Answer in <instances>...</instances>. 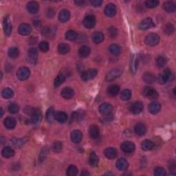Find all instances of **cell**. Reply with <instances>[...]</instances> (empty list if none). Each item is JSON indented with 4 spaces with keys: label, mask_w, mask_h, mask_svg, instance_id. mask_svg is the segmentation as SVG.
Instances as JSON below:
<instances>
[{
    "label": "cell",
    "mask_w": 176,
    "mask_h": 176,
    "mask_svg": "<svg viewBox=\"0 0 176 176\" xmlns=\"http://www.w3.org/2000/svg\"><path fill=\"white\" fill-rule=\"evenodd\" d=\"M164 8L167 13H173L175 10V5L174 2H167L164 4Z\"/></svg>",
    "instance_id": "cell-43"
},
{
    "label": "cell",
    "mask_w": 176,
    "mask_h": 176,
    "mask_svg": "<svg viewBox=\"0 0 176 176\" xmlns=\"http://www.w3.org/2000/svg\"><path fill=\"white\" fill-rule=\"evenodd\" d=\"M90 135L92 138L96 139L100 136V130L96 125H92L90 128Z\"/></svg>",
    "instance_id": "cell-30"
},
{
    "label": "cell",
    "mask_w": 176,
    "mask_h": 176,
    "mask_svg": "<svg viewBox=\"0 0 176 176\" xmlns=\"http://www.w3.org/2000/svg\"><path fill=\"white\" fill-rule=\"evenodd\" d=\"M155 27V23L151 18H146L145 19L140 22L139 25V28L141 30H148L149 28Z\"/></svg>",
    "instance_id": "cell-12"
},
{
    "label": "cell",
    "mask_w": 176,
    "mask_h": 176,
    "mask_svg": "<svg viewBox=\"0 0 176 176\" xmlns=\"http://www.w3.org/2000/svg\"><path fill=\"white\" fill-rule=\"evenodd\" d=\"M160 38L159 35L155 34V33H149V34L146 35L145 37V43L146 45L150 46H157L160 42Z\"/></svg>",
    "instance_id": "cell-1"
},
{
    "label": "cell",
    "mask_w": 176,
    "mask_h": 176,
    "mask_svg": "<svg viewBox=\"0 0 176 176\" xmlns=\"http://www.w3.org/2000/svg\"><path fill=\"white\" fill-rule=\"evenodd\" d=\"M92 38L93 42L98 44L101 43L104 40V35L101 32H95V33H93Z\"/></svg>",
    "instance_id": "cell-34"
},
{
    "label": "cell",
    "mask_w": 176,
    "mask_h": 176,
    "mask_svg": "<svg viewBox=\"0 0 176 176\" xmlns=\"http://www.w3.org/2000/svg\"><path fill=\"white\" fill-rule=\"evenodd\" d=\"M85 1H82V0H78V1H75V4L77 6H83L84 4Z\"/></svg>",
    "instance_id": "cell-56"
},
{
    "label": "cell",
    "mask_w": 176,
    "mask_h": 176,
    "mask_svg": "<svg viewBox=\"0 0 176 176\" xmlns=\"http://www.w3.org/2000/svg\"><path fill=\"white\" fill-rule=\"evenodd\" d=\"M98 74V71L96 69H90L83 72L81 74L82 80L84 81H90L94 78Z\"/></svg>",
    "instance_id": "cell-4"
},
{
    "label": "cell",
    "mask_w": 176,
    "mask_h": 176,
    "mask_svg": "<svg viewBox=\"0 0 176 176\" xmlns=\"http://www.w3.org/2000/svg\"><path fill=\"white\" fill-rule=\"evenodd\" d=\"M141 146L144 151H149L154 148V143L149 140H145L142 141Z\"/></svg>",
    "instance_id": "cell-36"
},
{
    "label": "cell",
    "mask_w": 176,
    "mask_h": 176,
    "mask_svg": "<svg viewBox=\"0 0 176 176\" xmlns=\"http://www.w3.org/2000/svg\"><path fill=\"white\" fill-rule=\"evenodd\" d=\"M66 80V77L62 74H58L54 81V86L55 87H58L62 84Z\"/></svg>",
    "instance_id": "cell-42"
},
{
    "label": "cell",
    "mask_w": 176,
    "mask_h": 176,
    "mask_svg": "<svg viewBox=\"0 0 176 176\" xmlns=\"http://www.w3.org/2000/svg\"><path fill=\"white\" fill-rule=\"evenodd\" d=\"M42 111L38 109L33 111L30 118V122L33 125L39 124L41 121H42Z\"/></svg>",
    "instance_id": "cell-8"
},
{
    "label": "cell",
    "mask_w": 176,
    "mask_h": 176,
    "mask_svg": "<svg viewBox=\"0 0 176 176\" xmlns=\"http://www.w3.org/2000/svg\"><path fill=\"white\" fill-rule=\"evenodd\" d=\"M122 74V70L120 69H114L107 73L106 76V80L107 81H112L116 78H118Z\"/></svg>",
    "instance_id": "cell-10"
},
{
    "label": "cell",
    "mask_w": 176,
    "mask_h": 176,
    "mask_svg": "<svg viewBox=\"0 0 176 176\" xmlns=\"http://www.w3.org/2000/svg\"><path fill=\"white\" fill-rule=\"evenodd\" d=\"M159 1L158 0H147L145 2V5L147 8H153L158 6L159 5Z\"/></svg>",
    "instance_id": "cell-50"
},
{
    "label": "cell",
    "mask_w": 176,
    "mask_h": 176,
    "mask_svg": "<svg viewBox=\"0 0 176 176\" xmlns=\"http://www.w3.org/2000/svg\"><path fill=\"white\" fill-rule=\"evenodd\" d=\"M78 174V169L74 165H70L67 169V174L69 176H74Z\"/></svg>",
    "instance_id": "cell-46"
},
{
    "label": "cell",
    "mask_w": 176,
    "mask_h": 176,
    "mask_svg": "<svg viewBox=\"0 0 176 176\" xmlns=\"http://www.w3.org/2000/svg\"><path fill=\"white\" fill-rule=\"evenodd\" d=\"M90 48L87 46H81L78 50V54L82 58H86L90 54Z\"/></svg>",
    "instance_id": "cell-27"
},
{
    "label": "cell",
    "mask_w": 176,
    "mask_h": 176,
    "mask_svg": "<svg viewBox=\"0 0 176 176\" xmlns=\"http://www.w3.org/2000/svg\"><path fill=\"white\" fill-rule=\"evenodd\" d=\"M39 50L43 52H46L49 50L50 46H49V43L47 42H42L39 45Z\"/></svg>",
    "instance_id": "cell-52"
},
{
    "label": "cell",
    "mask_w": 176,
    "mask_h": 176,
    "mask_svg": "<svg viewBox=\"0 0 176 176\" xmlns=\"http://www.w3.org/2000/svg\"><path fill=\"white\" fill-rule=\"evenodd\" d=\"M52 151L55 153H59L63 149V145L62 142L60 141H55L52 145Z\"/></svg>",
    "instance_id": "cell-44"
},
{
    "label": "cell",
    "mask_w": 176,
    "mask_h": 176,
    "mask_svg": "<svg viewBox=\"0 0 176 176\" xmlns=\"http://www.w3.org/2000/svg\"><path fill=\"white\" fill-rule=\"evenodd\" d=\"M32 28L31 26L28 24V23H22L21 25L19 26L18 32L20 34L26 36V35H28L31 33Z\"/></svg>",
    "instance_id": "cell-17"
},
{
    "label": "cell",
    "mask_w": 176,
    "mask_h": 176,
    "mask_svg": "<svg viewBox=\"0 0 176 176\" xmlns=\"http://www.w3.org/2000/svg\"><path fill=\"white\" fill-rule=\"evenodd\" d=\"M121 98L123 101H128L131 98V92L130 90H124L121 94Z\"/></svg>",
    "instance_id": "cell-47"
},
{
    "label": "cell",
    "mask_w": 176,
    "mask_h": 176,
    "mask_svg": "<svg viewBox=\"0 0 176 176\" xmlns=\"http://www.w3.org/2000/svg\"><path fill=\"white\" fill-rule=\"evenodd\" d=\"M37 50L35 48H31L29 49L28 52V59L29 63L32 64V65H35L37 62Z\"/></svg>",
    "instance_id": "cell-7"
},
{
    "label": "cell",
    "mask_w": 176,
    "mask_h": 176,
    "mask_svg": "<svg viewBox=\"0 0 176 176\" xmlns=\"http://www.w3.org/2000/svg\"><path fill=\"white\" fill-rule=\"evenodd\" d=\"M54 120L61 123H64L67 121V115L64 111H57L54 113Z\"/></svg>",
    "instance_id": "cell-20"
},
{
    "label": "cell",
    "mask_w": 176,
    "mask_h": 176,
    "mask_svg": "<svg viewBox=\"0 0 176 176\" xmlns=\"http://www.w3.org/2000/svg\"><path fill=\"white\" fill-rule=\"evenodd\" d=\"M143 110V104L142 102L136 101L131 105L130 111L134 114H139Z\"/></svg>",
    "instance_id": "cell-14"
},
{
    "label": "cell",
    "mask_w": 176,
    "mask_h": 176,
    "mask_svg": "<svg viewBox=\"0 0 176 176\" xmlns=\"http://www.w3.org/2000/svg\"><path fill=\"white\" fill-rule=\"evenodd\" d=\"M161 109V105L157 101H154L149 105V111L152 114H157Z\"/></svg>",
    "instance_id": "cell-21"
},
{
    "label": "cell",
    "mask_w": 176,
    "mask_h": 176,
    "mask_svg": "<svg viewBox=\"0 0 176 176\" xmlns=\"http://www.w3.org/2000/svg\"><path fill=\"white\" fill-rule=\"evenodd\" d=\"M83 138V134L80 130H74L70 134V139H71L72 142L74 143H79L82 140Z\"/></svg>",
    "instance_id": "cell-16"
},
{
    "label": "cell",
    "mask_w": 176,
    "mask_h": 176,
    "mask_svg": "<svg viewBox=\"0 0 176 176\" xmlns=\"http://www.w3.org/2000/svg\"><path fill=\"white\" fill-rule=\"evenodd\" d=\"M8 54V56H9V57L12 58H16L19 56V52L18 48H15V47H13V48H10L9 49Z\"/></svg>",
    "instance_id": "cell-45"
},
{
    "label": "cell",
    "mask_w": 176,
    "mask_h": 176,
    "mask_svg": "<svg viewBox=\"0 0 176 176\" xmlns=\"http://www.w3.org/2000/svg\"><path fill=\"white\" fill-rule=\"evenodd\" d=\"M156 63H157V66L158 67H162L166 64L167 59L166 57H163V56H160V57H158L157 58Z\"/></svg>",
    "instance_id": "cell-49"
},
{
    "label": "cell",
    "mask_w": 176,
    "mask_h": 176,
    "mask_svg": "<svg viewBox=\"0 0 176 176\" xmlns=\"http://www.w3.org/2000/svg\"><path fill=\"white\" fill-rule=\"evenodd\" d=\"M138 67V59L137 57L135 54L133 55L131 57V65H130V69L131 72L133 74H135L136 72Z\"/></svg>",
    "instance_id": "cell-33"
},
{
    "label": "cell",
    "mask_w": 176,
    "mask_h": 176,
    "mask_svg": "<svg viewBox=\"0 0 176 176\" xmlns=\"http://www.w3.org/2000/svg\"><path fill=\"white\" fill-rule=\"evenodd\" d=\"M91 4L94 7H99L101 6L102 2L101 0H91L90 1Z\"/></svg>",
    "instance_id": "cell-55"
},
{
    "label": "cell",
    "mask_w": 176,
    "mask_h": 176,
    "mask_svg": "<svg viewBox=\"0 0 176 176\" xmlns=\"http://www.w3.org/2000/svg\"><path fill=\"white\" fill-rule=\"evenodd\" d=\"M134 130L136 134L138 135V136H143V135H145L146 133V128L145 125L142 124V123H138V124L135 126Z\"/></svg>",
    "instance_id": "cell-28"
},
{
    "label": "cell",
    "mask_w": 176,
    "mask_h": 176,
    "mask_svg": "<svg viewBox=\"0 0 176 176\" xmlns=\"http://www.w3.org/2000/svg\"><path fill=\"white\" fill-rule=\"evenodd\" d=\"M4 125L8 130H13L16 126V121L13 117H8L4 120Z\"/></svg>",
    "instance_id": "cell-26"
},
{
    "label": "cell",
    "mask_w": 176,
    "mask_h": 176,
    "mask_svg": "<svg viewBox=\"0 0 176 176\" xmlns=\"http://www.w3.org/2000/svg\"><path fill=\"white\" fill-rule=\"evenodd\" d=\"M142 94L145 97L149 99H155L158 96L157 91L151 87H145L142 91Z\"/></svg>",
    "instance_id": "cell-3"
},
{
    "label": "cell",
    "mask_w": 176,
    "mask_h": 176,
    "mask_svg": "<svg viewBox=\"0 0 176 176\" xmlns=\"http://www.w3.org/2000/svg\"><path fill=\"white\" fill-rule=\"evenodd\" d=\"M164 32L166 34H171L174 32V26L171 23H167L164 27Z\"/></svg>",
    "instance_id": "cell-51"
},
{
    "label": "cell",
    "mask_w": 176,
    "mask_h": 176,
    "mask_svg": "<svg viewBox=\"0 0 176 176\" xmlns=\"http://www.w3.org/2000/svg\"><path fill=\"white\" fill-rule=\"evenodd\" d=\"M109 50L110 53L114 55H119L121 53V46L117 45V44H111L109 48Z\"/></svg>",
    "instance_id": "cell-37"
},
{
    "label": "cell",
    "mask_w": 176,
    "mask_h": 176,
    "mask_svg": "<svg viewBox=\"0 0 176 176\" xmlns=\"http://www.w3.org/2000/svg\"><path fill=\"white\" fill-rule=\"evenodd\" d=\"M120 92V87L118 85H111V86L108 87L107 94L110 96H116Z\"/></svg>",
    "instance_id": "cell-31"
},
{
    "label": "cell",
    "mask_w": 176,
    "mask_h": 176,
    "mask_svg": "<svg viewBox=\"0 0 176 176\" xmlns=\"http://www.w3.org/2000/svg\"><path fill=\"white\" fill-rule=\"evenodd\" d=\"M2 95L3 96V98H4L6 99H9L13 97L14 95V92H13V91L10 89V88L6 87L2 90Z\"/></svg>",
    "instance_id": "cell-39"
},
{
    "label": "cell",
    "mask_w": 176,
    "mask_h": 176,
    "mask_svg": "<svg viewBox=\"0 0 176 176\" xmlns=\"http://www.w3.org/2000/svg\"><path fill=\"white\" fill-rule=\"evenodd\" d=\"M142 79L145 83L151 84L156 81V77L150 72H145L142 76Z\"/></svg>",
    "instance_id": "cell-25"
},
{
    "label": "cell",
    "mask_w": 176,
    "mask_h": 176,
    "mask_svg": "<svg viewBox=\"0 0 176 176\" xmlns=\"http://www.w3.org/2000/svg\"><path fill=\"white\" fill-rule=\"evenodd\" d=\"M98 155H96L94 152H92V153L90 154V158H89V162L90 165L93 166V167H95L98 165Z\"/></svg>",
    "instance_id": "cell-35"
},
{
    "label": "cell",
    "mask_w": 176,
    "mask_h": 176,
    "mask_svg": "<svg viewBox=\"0 0 176 176\" xmlns=\"http://www.w3.org/2000/svg\"><path fill=\"white\" fill-rule=\"evenodd\" d=\"M66 38L68 41H75L78 39V34L74 30H68L66 33Z\"/></svg>",
    "instance_id": "cell-41"
},
{
    "label": "cell",
    "mask_w": 176,
    "mask_h": 176,
    "mask_svg": "<svg viewBox=\"0 0 176 176\" xmlns=\"http://www.w3.org/2000/svg\"><path fill=\"white\" fill-rule=\"evenodd\" d=\"M171 77V71L169 69H166L162 74H161L158 78V82L159 84L164 85Z\"/></svg>",
    "instance_id": "cell-5"
},
{
    "label": "cell",
    "mask_w": 176,
    "mask_h": 176,
    "mask_svg": "<svg viewBox=\"0 0 176 176\" xmlns=\"http://www.w3.org/2000/svg\"><path fill=\"white\" fill-rule=\"evenodd\" d=\"M30 75V70L26 67H22L17 70V77L20 81H25L28 79Z\"/></svg>",
    "instance_id": "cell-2"
},
{
    "label": "cell",
    "mask_w": 176,
    "mask_h": 176,
    "mask_svg": "<svg viewBox=\"0 0 176 176\" xmlns=\"http://www.w3.org/2000/svg\"><path fill=\"white\" fill-rule=\"evenodd\" d=\"M2 156L6 158H10L14 155V151L10 146H5L2 151Z\"/></svg>",
    "instance_id": "cell-32"
},
{
    "label": "cell",
    "mask_w": 176,
    "mask_h": 176,
    "mask_svg": "<svg viewBox=\"0 0 176 176\" xmlns=\"http://www.w3.org/2000/svg\"><path fill=\"white\" fill-rule=\"evenodd\" d=\"M12 23L10 19L8 17H6L4 22H3V29H4V34L6 36H10L12 33Z\"/></svg>",
    "instance_id": "cell-13"
},
{
    "label": "cell",
    "mask_w": 176,
    "mask_h": 176,
    "mask_svg": "<svg viewBox=\"0 0 176 176\" xmlns=\"http://www.w3.org/2000/svg\"><path fill=\"white\" fill-rule=\"evenodd\" d=\"M154 174L156 176H165L166 175V173L165 169L162 168V167H157V168L155 169Z\"/></svg>",
    "instance_id": "cell-53"
},
{
    "label": "cell",
    "mask_w": 176,
    "mask_h": 176,
    "mask_svg": "<svg viewBox=\"0 0 176 176\" xmlns=\"http://www.w3.org/2000/svg\"><path fill=\"white\" fill-rule=\"evenodd\" d=\"M105 14L108 17H113L116 14L117 8L114 4H109L105 8Z\"/></svg>",
    "instance_id": "cell-15"
},
{
    "label": "cell",
    "mask_w": 176,
    "mask_h": 176,
    "mask_svg": "<svg viewBox=\"0 0 176 176\" xmlns=\"http://www.w3.org/2000/svg\"><path fill=\"white\" fill-rule=\"evenodd\" d=\"M54 107H50L46 111V119L49 122H52L54 120Z\"/></svg>",
    "instance_id": "cell-40"
},
{
    "label": "cell",
    "mask_w": 176,
    "mask_h": 176,
    "mask_svg": "<svg viewBox=\"0 0 176 176\" xmlns=\"http://www.w3.org/2000/svg\"><path fill=\"white\" fill-rule=\"evenodd\" d=\"M108 33H109V35L111 37H116L117 34H118V30L115 27H110L109 29H108Z\"/></svg>",
    "instance_id": "cell-54"
},
{
    "label": "cell",
    "mask_w": 176,
    "mask_h": 176,
    "mask_svg": "<svg viewBox=\"0 0 176 176\" xmlns=\"http://www.w3.org/2000/svg\"><path fill=\"white\" fill-rule=\"evenodd\" d=\"M99 112L101 113L102 115L103 116H109L112 112L113 107L111 106V105L107 102H104V103L101 104L100 105L98 108Z\"/></svg>",
    "instance_id": "cell-6"
},
{
    "label": "cell",
    "mask_w": 176,
    "mask_h": 176,
    "mask_svg": "<svg viewBox=\"0 0 176 176\" xmlns=\"http://www.w3.org/2000/svg\"><path fill=\"white\" fill-rule=\"evenodd\" d=\"M90 174L88 172H87L86 171H84L83 172H82L81 175H89Z\"/></svg>",
    "instance_id": "cell-57"
},
{
    "label": "cell",
    "mask_w": 176,
    "mask_h": 176,
    "mask_svg": "<svg viewBox=\"0 0 176 176\" xmlns=\"http://www.w3.org/2000/svg\"><path fill=\"white\" fill-rule=\"evenodd\" d=\"M70 50V47L67 43H61L58 46V52L61 54H66Z\"/></svg>",
    "instance_id": "cell-29"
},
{
    "label": "cell",
    "mask_w": 176,
    "mask_h": 176,
    "mask_svg": "<svg viewBox=\"0 0 176 176\" xmlns=\"http://www.w3.org/2000/svg\"><path fill=\"white\" fill-rule=\"evenodd\" d=\"M1 117H2L3 116V114H4V111H3V109L2 108H1Z\"/></svg>",
    "instance_id": "cell-58"
},
{
    "label": "cell",
    "mask_w": 176,
    "mask_h": 176,
    "mask_svg": "<svg viewBox=\"0 0 176 176\" xmlns=\"http://www.w3.org/2000/svg\"><path fill=\"white\" fill-rule=\"evenodd\" d=\"M104 155L109 159H114V158L116 157L117 151L115 148L108 147L104 151Z\"/></svg>",
    "instance_id": "cell-24"
},
{
    "label": "cell",
    "mask_w": 176,
    "mask_h": 176,
    "mask_svg": "<svg viewBox=\"0 0 176 176\" xmlns=\"http://www.w3.org/2000/svg\"><path fill=\"white\" fill-rule=\"evenodd\" d=\"M61 95L65 99H71L74 96V91L71 87H65L61 91Z\"/></svg>",
    "instance_id": "cell-18"
},
{
    "label": "cell",
    "mask_w": 176,
    "mask_h": 176,
    "mask_svg": "<svg viewBox=\"0 0 176 176\" xmlns=\"http://www.w3.org/2000/svg\"><path fill=\"white\" fill-rule=\"evenodd\" d=\"M83 23V26L86 28L91 29L94 28L96 25L95 17L94 15H87V17H86V18L84 19Z\"/></svg>",
    "instance_id": "cell-11"
},
{
    "label": "cell",
    "mask_w": 176,
    "mask_h": 176,
    "mask_svg": "<svg viewBox=\"0 0 176 176\" xmlns=\"http://www.w3.org/2000/svg\"><path fill=\"white\" fill-rule=\"evenodd\" d=\"M8 110L10 114H17L19 110V107L17 104L12 102V103L9 104V105H8Z\"/></svg>",
    "instance_id": "cell-48"
},
{
    "label": "cell",
    "mask_w": 176,
    "mask_h": 176,
    "mask_svg": "<svg viewBox=\"0 0 176 176\" xmlns=\"http://www.w3.org/2000/svg\"><path fill=\"white\" fill-rule=\"evenodd\" d=\"M121 148L125 153L131 154L134 151L136 146H135V145L132 142L125 141L121 144Z\"/></svg>",
    "instance_id": "cell-9"
},
{
    "label": "cell",
    "mask_w": 176,
    "mask_h": 176,
    "mask_svg": "<svg viewBox=\"0 0 176 176\" xmlns=\"http://www.w3.org/2000/svg\"><path fill=\"white\" fill-rule=\"evenodd\" d=\"M42 33L47 37H53L55 34L54 28L50 27V26H46L43 28Z\"/></svg>",
    "instance_id": "cell-38"
},
{
    "label": "cell",
    "mask_w": 176,
    "mask_h": 176,
    "mask_svg": "<svg viewBox=\"0 0 176 176\" xmlns=\"http://www.w3.org/2000/svg\"><path fill=\"white\" fill-rule=\"evenodd\" d=\"M26 9L31 14L37 13L39 9V5L37 2L32 1L28 3L26 6Z\"/></svg>",
    "instance_id": "cell-19"
},
{
    "label": "cell",
    "mask_w": 176,
    "mask_h": 176,
    "mask_svg": "<svg viewBox=\"0 0 176 176\" xmlns=\"http://www.w3.org/2000/svg\"><path fill=\"white\" fill-rule=\"evenodd\" d=\"M70 18V13L69 10L63 9L58 14V19L62 23L67 22Z\"/></svg>",
    "instance_id": "cell-22"
},
{
    "label": "cell",
    "mask_w": 176,
    "mask_h": 176,
    "mask_svg": "<svg viewBox=\"0 0 176 176\" xmlns=\"http://www.w3.org/2000/svg\"><path fill=\"white\" fill-rule=\"evenodd\" d=\"M129 163L125 158H120L116 162V167L120 171H125L128 168Z\"/></svg>",
    "instance_id": "cell-23"
}]
</instances>
